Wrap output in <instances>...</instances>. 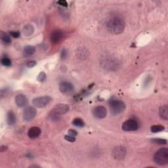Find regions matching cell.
<instances>
[{
	"mask_svg": "<svg viewBox=\"0 0 168 168\" xmlns=\"http://www.w3.org/2000/svg\"><path fill=\"white\" fill-rule=\"evenodd\" d=\"M109 31L114 34H119L123 32L125 28V23L121 18L115 17L110 18L106 24Z\"/></svg>",
	"mask_w": 168,
	"mask_h": 168,
	"instance_id": "cell-1",
	"label": "cell"
},
{
	"mask_svg": "<svg viewBox=\"0 0 168 168\" xmlns=\"http://www.w3.org/2000/svg\"><path fill=\"white\" fill-rule=\"evenodd\" d=\"M109 106L110 113L114 116H117L123 113L126 108L125 104L123 101L113 98L109 100Z\"/></svg>",
	"mask_w": 168,
	"mask_h": 168,
	"instance_id": "cell-2",
	"label": "cell"
},
{
	"mask_svg": "<svg viewBox=\"0 0 168 168\" xmlns=\"http://www.w3.org/2000/svg\"><path fill=\"white\" fill-rule=\"evenodd\" d=\"M154 161L159 166H165L168 163V149L162 148L157 150L154 156Z\"/></svg>",
	"mask_w": 168,
	"mask_h": 168,
	"instance_id": "cell-3",
	"label": "cell"
},
{
	"mask_svg": "<svg viewBox=\"0 0 168 168\" xmlns=\"http://www.w3.org/2000/svg\"><path fill=\"white\" fill-rule=\"evenodd\" d=\"M119 62L117 59L115 57H111V56H108L105 57L104 58L102 59L101 64L103 67L108 70H115L118 67Z\"/></svg>",
	"mask_w": 168,
	"mask_h": 168,
	"instance_id": "cell-4",
	"label": "cell"
},
{
	"mask_svg": "<svg viewBox=\"0 0 168 168\" xmlns=\"http://www.w3.org/2000/svg\"><path fill=\"white\" fill-rule=\"evenodd\" d=\"M51 100V98L49 96H43L35 97L33 99L32 103L37 108L42 109L46 106Z\"/></svg>",
	"mask_w": 168,
	"mask_h": 168,
	"instance_id": "cell-5",
	"label": "cell"
},
{
	"mask_svg": "<svg viewBox=\"0 0 168 168\" xmlns=\"http://www.w3.org/2000/svg\"><path fill=\"white\" fill-rule=\"evenodd\" d=\"M121 128L125 131H135L138 129L139 124L135 120L129 119L122 124Z\"/></svg>",
	"mask_w": 168,
	"mask_h": 168,
	"instance_id": "cell-6",
	"label": "cell"
},
{
	"mask_svg": "<svg viewBox=\"0 0 168 168\" xmlns=\"http://www.w3.org/2000/svg\"><path fill=\"white\" fill-rule=\"evenodd\" d=\"M127 154V150L125 147L118 146H116L112 151V156L116 160L124 159Z\"/></svg>",
	"mask_w": 168,
	"mask_h": 168,
	"instance_id": "cell-7",
	"label": "cell"
},
{
	"mask_svg": "<svg viewBox=\"0 0 168 168\" xmlns=\"http://www.w3.org/2000/svg\"><path fill=\"white\" fill-rule=\"evenodd\" d=\"M36 114L37 112L35 109L32 107V106H28V107L25 109L23 112V120L25 121H32L35 118V116H36Z\"/></svg>",
	"mask_w": 168,
	"mask_h": 168,
	"instance_id": "cell-8",
	"label": "cell"
},
{
	"mask_svg": "<svg viewBox=\"0 0 168 168\" xmlns=\"http://www.w3.org/2000/svg\"><path fill=\"white\" fill-rule=\"evenodd\" d=\"M69 110V106L67 104L59 103L56 104L52 109V114L57 116L63 115L67 113Z\"/></svg>",
	"mask_w": 168,
	"mask_h": 168,
	"instance_id": "cell-9",
	"label": "cell"
},
{
	"mask_svg": "<svg viewBox=\"0 0 168 168\" xmlns=\"http://www.w3.org/2000/svg\"><path fill=\"white\" fill-rule=\"evenodd\" d=\"M74 89V87L72 83L69 81H63L59 85V90L63 94H70Z\"/></svg>",
	"mask_w": 168,
	"mask_h": 168,
	"instance_id": "cell-10",
	"label": "cell"
},
{
	"mask_svg": "<svg viewBox=\"0 0 168 168\" xmlns=\"http://www.w3.org/2000/svg\"><path fill=\"white\" fill-rule=\"evenodd\" d=\"M93 114L97 119H103L107 115V110L103 106H99L93 110Z\"/></svg>",
	"mask_w": 168,
	"mask_h": 168,
	"instance_id": "cell-11",
	"label": "cell"
},
{
	"mask_svg": "<svg viewBox=\"0 0 168 168\" xmlns=\"http://www.w3.org/2000/svg\"><path fill=\"white\" fill-rule=\"evenodd\" d=\"M15 103L20 108H23L28 103L27 96L23 94H18L15 96Z\"/></svg>",
	"mask_w": 168,
	"mask_h": 168,
	"instance_id": "cell-12",
	"label": "cell"
},
{
	"mask_svg": "<svg viewBox=\"0 0 168 168\" xmlns=\"http://www.w3.org/2000/svg\"><path fill=\"white\" fill-rule=\"evenodd\" d=\"M63 37V34L60 30H55L50 35V40L53 43H59Z\"/></svg>",
	"mask_w": 168,
	"mask_h": 168,
	"instance_id": "cell-13",
	"label": "cell"
},
{
	"mask_svg": "<svg viewBox=\"0 0 168 168\" xmlns=\"http://www.w3.org/2000/svg\"><path fill=\"white\" fill-rule=\"evenodd\" d=\"M76 56L80 59L84 60L86 59L89 55V51L85 47H80L76 51Z\"/></svg>",
	"mask_w": 168,
	"mask_h": 168,
	"instance_id": "cell-14",
	"label": "cell"
},
{
	"mask_svg": "<svg viewBox=\"0 0 168 168\" xmlns=\"http://www.w3.org/2000/svg\"><path fill=\"white\" fill-rule=\"evenodd\" d=\"M41 134V129L38 127H32L28 130V135L30 139H36Z\"/></svg>",
	"mask_w": 168,
	"mask_h": 168,
	"instance_id": "cell-15",
	"label": "cell"
},
{
	"mask_svg": "<svg viewBox=\"0 0 168 168\" xmlns=\"http://www.w3.org/2000/svg\"><path fill=\"white\" fill-rule=\"evenodd\" d=\"M17 121V117L12 110L9 111L7 114V123L9 126H13Z\"/></svg>",
	"mask_w": 168,
	"mask_h": 168,
	"instance_id": "cell-16",
	"label": "cell"
},
{
	"mask_svg": "<svg viewBox=\"0 0 168 168\" xmlns=\"http://www.w3.org/2000/svg\"><path fill=\"white\" fill-rule=\"evenodd\" d=\"M23 34L24 36H31L34 32V28L32 24H27L23 28Z\"/></svg>",
	"mask_w": 168,
	"mask_h": 168,
	"instance_id": "cell-17",
	"label": "cell"
},
{
	"mask_svg": "<svg viewBox=\"0 0 168 168\" xmlns=\"http://www.w3.org/2000/svg\"><path fill=\"white\" fill-rule=\"evenodd\" d=\"M35 52V47L33 45H27L24 48L23 54L25 57H30L33 55Z\"/></svg>",
	"mask_w": 168,
	"mask_h": 168,
	"instance_id": "cell-18",
	"label": "cell"
},
{
	"mask_svg": "<svg viewBox=\"0 0 168 168\" xmlns=\"http://www.w3.org/2000/svg\"><path fill=\"white\" fill-rule=\"evenodd\" d=\"M159 113L160 116L161 117V118L164 120H167L168 119V107L167 105H164L162 106L160 108L159 110Z\"/></svg>",
	"mask_w": 168,
	"mask_h": 168,
	"instance_id": "cell-19",
	"label": "cell"
},
{
	"mask_svg": "<svg viewBox=\"0 0 168 168\" xmlns=\"http://www.w3.org/2000/svg\"><path fill=\"white\" fill-rule=\"evenodd\" d=\"M1 39L3 44L8 45L11 43V35H9L8 34L2 32L1 33Z\"/></svg>",
	"mask_w": 168,
	"mask_h": 168,
	"instance_id": "cell-20",
	"label": "cell"
},
{
	"mask_svg": "<svg viewBox=\"0 0 168 168\" xmlns=\"http://www.w3.org/2000/svg\"><path fill=\"white\" fill-rule=\"evenodd\" d=\"M164 129V126L162 125H152L150 128V131L152 133H159V132L163 131Z\"/></svg>",
	"mask_w": 168,
	"mask_h": 168,
	"instance_id": "cell-21",
	"label": "cell"
},
{
	"mask_svg": "<svg viewBox=\"0 0 168 168\" xmlns=\"http://www.w3.org/2000/svg\"><path fill=\"white\" fill-rule=\"evenodd\" d=\"M72 124L76 127H78V128H84L85 126V122L81 118H76L72 121Z\"/></svg>",
	"mask_w": 168,
	"mask_h": 168,
	"instance_id": "cell-22",
	"label": "cell"
},
{
	"mask_svg": "<svg viewBox=\"0 0 168 168\" xmlns=\"http://www.w3.org/2000/svg\"><path fill=\"white\" fill-rule=\"evenodd\" d=\"M1 63L2 64V65L5 66V67H10V66L11 65L12 62L11 60L10 59L9 57H4L2 59Z\"/></svg>",
	"mask_w": 168,
	"mask_h": 168,
	"instance_id": "cell-23",
	"label": "cell"
},
{
	"mask_svg": "<svg viewBox=\"0 0 168 168\" xmlns=\"http://www.w3.org/2000/svg\"><path fill=\"white\" fill-rule=\"evenodd\" d=\"M152 142H154L155 144L157 145H166L167 144V141L164 139H160V138H155V139H152Z\"/></svg>",
	"mask_w": 168,
	"mask_h": 168,
	"instance_id": "cell-24",
	"label": "cell"
},
{
	"mask_svg": "<svg viewBox=\"0 0 168 168\" xmlns=\"http://www.w3.org/2000/svg\"><path fill=\"white\" fill-rule=\"evenodd\" d=\"M46 80V74L44 72H42L39 74L37 77V80L39 82H43V81Z\"/></svg>",
	"mask_w": 168,
	"mask_h": 168,
	"instance_id": "cell-25",
	"label": "cell"
},
{
	"mask_svg": "<svg viewBox=\"0 0 168 168\" xmlns=\"http://www.w3.org/2000/svg\"><path fill=\"white\" fill-rule=\"evenodd\" d=\"M68 56V51L66 49H63L62 51H61L60 53V59L62 60H64L67 59Z\"/></svg>",
	"mask_w": 168,
	"mask_h": 168,
	"instance_id": "cell-26",
	"label": "cell"
},
{
	"mask_svg": "<svg viewBox=\"0 0 168 168\" xmlns=\"http://www.w3.org/2000/svg\"><path fill=\"white\" fill-rule=\"evenodd\" d=\"M9 35L13 38H18L20 36V33L19 31H11L9 32Z\"/></svg>",
	"mask_w": 168,
	"mask_h": 168,
	"instance_id": "cell-27",
	"label": "cell"
},
{
	"mask_svg": "<svg viewBox=\"0 0 168 168\" xmlns=\"http://www.w3.org/2000/svg\"><path fill=\"white\" fill-rule=\"evenodd\" d=\"M64 139L66 141H67L68 142H74L76 141V138L74 137H72L71 135H65L64 136Z\"/></svg>",
	"mask_w": 168,
	"mask_h": 168,
	"instance_id": "cell-28",
	"label": "cell"
},
{
	"mask_svg": "<svg viewBox=\"0 0 168 168\" xmlns=\"http://www.w3.org/2000/svg\"><path fill=\"white\" fill-rule=\"evenodd\" d=\"M36 62H35V61L34 60H30L28 61V62L27 63V67L28 68H32L34 67H35V65H36Z\"/></svg>",
	"mask_w": 168,
	"mask_h": 168,
	"instance_id": "cell-29",
	"label": "cell"
},
{
	"mask_svg": "<svg viewBox=\"0 0 168 168\" xmlns=\"http://www.w3.org/2000/svg\"><path fill=\"white\" fill-rule=\"evenodd\" d=\"M68 133L69 135H71V136H72V137H76L78 135V133H77V131H76V130L74 129H69L68 131Z\"/></svg>",
	"mask_w": 168,
	"mask_h": 168,
	"instance_id": "cell-30",
	"label": "cell"
},
{
	"mask_svg": "<svg viewBox=\"0 0 168 168\" xmlns=\"http://www.w3.org/2000/svg\"><path fill=\"white\" fill-rule=\"evenodd\" d=\"M57 3L59 4L60 6H63V7H67L68 6V3H67V2H66V1H64V0H60V1H59V2H57Z\"/></svg>",
	"mask_w": 168,
	"mask_h": 168,
	"instance_id": "cell-31",
	"label": "cell"
},
{
	"mask_svg": "<svg viewBox=\"0 0 168 168\" xmlns=\"http://www.w3.org/2000/svg\"><path fill=\"white\" fill-rule=\"evenodd\" d=\"M150 80L149 81V78L148 77H147V78L145 79V83H144V85H148L150 83Z\"/></svg>",
	"mask_w": 168,
	"mask_h": 168,
	"instance_id": "cell-32",
	"label": "cell"
},
{
	"mask_svg": "<svg viewBox=\"0 0 168 168\" xmlns=\"http://www.w3.org/2000/svg\"><path fill=\"white\" fill-rule=\"evenodd\" d=\"M5 147H6L5 146H2L1 147V152H3V151L6 150V149L7 148H5Z\"/></svg>",
	"mask_w": 168,
	"mask_h": 168,
	"instance_id": "cell-33",
	"label": "cell"
}]
</instances>
